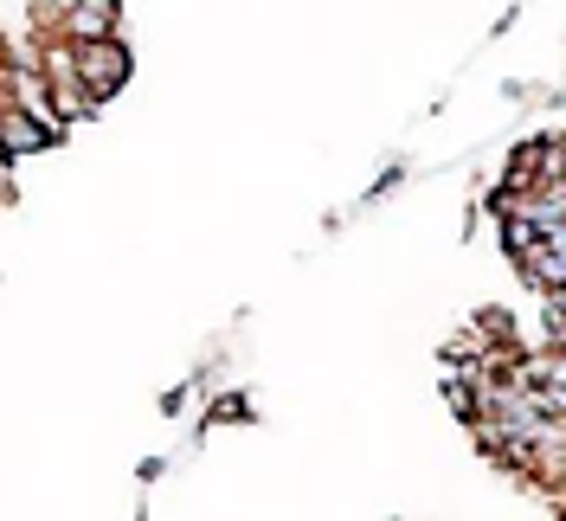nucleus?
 Instances as JSON below:
<instances>
[{
	"label": "nucleus",
	"instance_id": "nucleus-1",
	"mask_svg": "<svg viewBox=\"0 0 566 521\" xmlns=\"http://www.w3.org/2000/svg\"><path fill=\"white\" fill-rule=\"evenodd\" d=\"M0 91H7L0 110H33V116H45L59 136L71 129L65 116H59V91H52V71H45V65H7V71H0Z\"/></svg>",
	"mask_w": 566,
	"mask_h": 521
},
{
	"label": "nucleus",
	"instance_id": "nucleus-2",
	"mask_svg": "<svg viewBox=\"0 0 566 521\" xmlns=\"http://www.w3.org/2000/svg\"><path fill=\"white\" fill-rule=\"evenodd\" d=\"M77 65H84V84H91L97 97H116V91L129 84L136 59H129V45L116 33H104V39H77Z\"/></svg>",
	"mask_w": 566,
	"mask_h": 521
},
{
	"label": "nucleus",
	"instance_id": "nucleus-3",
	"mask_svg": "<svg viewBox=\"0 0 566 521\" xmlns=\"http://www.w3.org/2000/svg\"><path fill=\"white\" fill-rule=\"evenodd\" d=\"M0 142H7V161H20V155H39V148H52L59 129L33 116V110H0Z\"/></svg>",
	"mask_w": 566,
	"mask_h": 521
},
{
	"label": "nucleus",
	"instance_id": "nucleus-4",
	"mask_svg": "<svg viewBox=\"0 0 566 521\" xmlns=\"http://www.w3.org/2000/svg\"><path fill=\"white\" fill-rule=\"evenodd\" d=\"M52 33H65V39H104V33H116V0H77Z\"/></svg>",
	"mask_w": 566,
	"mask_h": 521
},
{
	"label": "nucleus",
	"instance_id": "nucleus-5",
	"mask_svg": "<svg viewBox=\"0 0 566 521\" xmlns=\"http://www.w3.org/2000/svg\"><path fill=\"white\" fill-rule=\"evenodd\" d=\"M541 244H547V226H541V219H528V212H502V251H509L515 264H528Z\"/></svg>",
	"mask_w": 566,
	"mask_h": 521
},
{
	"label": "nucleus",
	"instance_id": "nucleus-6",
	"mask_svg": "<svg viewBox=\"0 0 566 521\" xmlns=\"http://www.w3.org/2000/svg\"><path fill=\"white\" fill-rule=\"evenodd\" d=\"M522 271H528V283H541V290H547V283H566V226H554V232H547V244L534 251Z\"/></svg>",
	"mask_w": 566,
	"mask_h": 521
}]
</instances>
